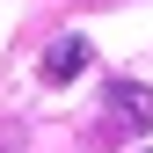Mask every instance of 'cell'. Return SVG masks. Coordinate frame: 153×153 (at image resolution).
<instances>
[{
	"label": "cell",
	"mask_w": 153,
	"mask_h": 153,
	"mask_svg": "<svg viewBox=\"0 0 153 153\" xmlns=\"http://www.w3.org/2000/svg\"><path fill=\"white\" fill-rule=\"evenodd\" d=\"M109 131H117V139L153 131V88L146 80H117V88H109Z\"/></svg>",
	"instance_id": "obj_1"
},
{
	"label": "cell",
	"mask_w": 153,
	"mask_h": 153,
	"mask_svg": "<svg viewBox=\"0 0 153 153\" xmlns=\"http://www.w3.org/2000/svg\"><path fill=\"white\" fill-rule=\"evenodd\" d=\"M44 88H66V80H80L88 73V36L80 29H66V36H51V51H44Z\"/></svg>",
	"instance_id": "obj_2"
}]
</instances>
